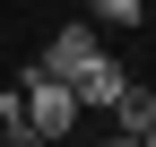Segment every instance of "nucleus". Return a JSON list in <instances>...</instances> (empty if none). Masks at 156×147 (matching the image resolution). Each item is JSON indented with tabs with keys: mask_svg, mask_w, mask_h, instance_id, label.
I'll use <instances>...</instances> for the list:
<instances>
[{
	"mask_svg": "<svg viewBox=\"0 0 156 147\" xmlns=\"http://www.w3.org/2000/svg\"><path fill=\"white\" fill-rule=\"evenodd\" d=\"M87 17H95V26H113V35H130V26L147 17V0H87Z\"/></svg>",
	"mask_w": 156,
	"mask_h": 147,
	"instance_id": "nucleus-4",
	"label": "nucleus"
},
{
	"mask_svg": "<svg viewBox=\"0 0 156 147\" xmlns=\"http://www.w3.org/2000/svg\"><path fill=\"white\" fill-rule=\"evenodd\" d=\"M122 87H130V69L95 52V61H87V69L69 78V95H78V113H113V104H122Z\"/></svg>",
	"mask_w": 156,
	"mask_h": 147,
	"instance_id": "nucleus-2",
	"label": "nucleus"
},
{
	"mask_svg": "<svg viewBox=\"0 0 156 147\" xmlns=\"http://www.w3.org/2000/svg\"><path fill=\"white\" fill-rule=\"evenodd\" d=\"M87 61H95V35H87V26H61V35L44 43V61H26V69H44V78H61V87H69Z\"/></svg>",
	"mask_w": 156,
	"mask_h": 147,
	"instance_id": "nucleus-3",
	"label": "nucleus"
},
{
	"mask_svg": "<svg viewBox=\"0 0 156 147\" xmlns=\"http://www.w3.org/2000/svg\"><path fill=\"white\" fill-rule=\"evenodd\" d=\"M17 95H26V121H35L44 138H69V130H78V95H69L61 78H44V69H17Z\"/></svg>",
	"mask_w": 156,
	"mask_h": 147,
	"instance_id": "nucleus-1",
	"label": "nucleus"
},
{
	"mask_svg": "<svg viewBox=\"0 0 156 147\" xmlns=\"http://www.w3.org/2000/svg\"><path fill=\"white\" fill-rule=\"evenodd\" d=\"M104 147H139V138H130V130H113V138H104Z\"/></svg>",
	"mask_w": 156,
	"mask_h": 147,
	"instance_id": "nucleus-5",
	"label": "nucleus"
}]
</instances>
